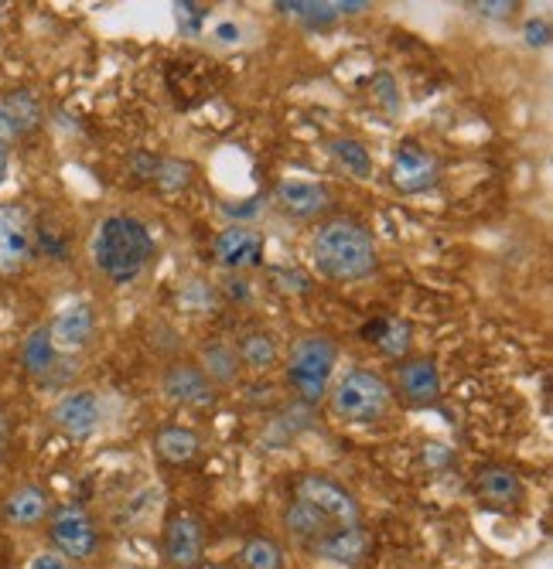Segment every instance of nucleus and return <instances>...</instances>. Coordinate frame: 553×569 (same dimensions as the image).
<instances>
[{
	"label": "nucleus",
	"instance_id": "obj_1",
	"mask_svg": "<svg viewBox=\"0 0 553 569\" xmlns=\"http://www.w3.org/2000/svg\"><path fill=\"white\" fill-rule=\"evenodd\" d=\"M89 256L99 277H107L113 287H127L144 277L155 260V236L147 222L130 212H110L96 222L89 239Z\"/></svg>",
	"mask_w": 553,
	"mask_h": 569
},
{
	"label": "nucleus",
	"instance_id": "obj_2",
	"mask_svg": "<svg viewBox=\"0 0 553 569\" xmlns=\"http://www.w3.org/2000/svg\"><path fill=\"white\" fill-rule=\"evenodd\" d=\"M312 267L332 283H359L376 273L379 252L373 232L356 219H328L312 236Z\"/></svg>",
	"mask_w": 553,
	"mask_h": 569
},
{
	"label": "nucleus",
	"instance_id": "obj_3",
	"mask_svg": "<svg viewBox=\"0 0 553 569\" xmlns=\"http://www.w3.org/2000/svg\"><path fill=\"white\" fill-rule=\"evenodd\" d=\"M328 406L335 420L352 423V427H369V423H379L389 412L393 389L373 369H348L328 389Z\"/></svg>",
	"mask_w": 553,
	"mask_h": 569
},
{
	"label": "nucleus",
	"instance_id": "obj_4",
	"mask_svg": "<svg viewBox=\"0 0 553 569\" xmlns=\"http://www.w3.org/2000/svg\"><path fill=\"white\" fill-rule=\"evenodd\" d=\"M335 366H338V345L328 335H305L287 351V366H284L287 386L305 406H318L332 389Z\"/></svg>",
	"mask_w": 553,
	"mask_h": 569
},
{
	"label": "nucleus",
	"instance_id": "obj_5",
	"mask_svg": "<svg viewBox=\"0 0 553 569\" xmlns=\"http://www.w3.org/2000/svg\"><path fill=\"white\" fill-rule=\"evenodd\" d=\"M297 498L308 501L318 515H325L332 526H359L363 522V508H359L356 495L345 491L335 478L300 475L297 478Z\"/></svg>",
	"mask_w": 553,
	"mask_h": 569
},
{
	"label": "nucleus",
	"instance_id": "obj_6",
	"mask_svg": "<svg viewBox=\"0 0 553 569\" xmlns=\"http://www.w3.org/2000/svg\"><path fill=\"white\" fill-rule=\"evenodd\" d=\"M48 420L69 440H89L103 423V399L92 389H69L52 402Z\"/></svg>",
	"mask_w": 553,
	"mask_h": 569
},
{
	"label": "nucleus",
	"instance_id": "obj_7",
	"mask_svg": "<svg viewBox=\"0 0 553 569\" xmlns=\"http://www.w3.org/2000/svg\"><path fill=\"white\" fill-rule=\"evenodd\" d=\"M48 536L56 542V552L66 556V559H89L99 546V536H96V526L86 515V508L79 505H59L48 515Z\"/></svg>",
	"mask_w": 553,
	"mask_h": 569
},
{
	"label": "nucleus",
	"instance_id": "obj_8",
	"mask_svg": "<svg viewBox=\"0 0 553 569\" xmlns=\"http://www.w3.org/2000/svg\"><path fill=\"white\" fill-rule=\"evenodd\" d=\"M441 178V164L437 158L421 147L417 140H399V147L393 150L389 158V181L396 191L404 194H421V191H431Z\"/></svg>",
	"mask_w": 553,
	"mask_h": 569
},
{
	"label": "nucleus",
	"instance_id": "obj_9",
	"mask_svg": "<svg viewBox=\"0 0 553 569\" xmlns=\"http://www.w3.org/2000/svg\"><path fill=\"white\" fill-rule=\"evenodd\" d=\"M34 256V226L21 204H0V273H21Z\"/></svg>",
	"mask_w": 553,
	"mask_h": 569
},
{
	"label": "nucleus",
	"instance_id": "obj_10",
	"mask_svg": "<svg viewBox=\"0 0 553 569\" xmlns=\"http://www.w3.org/2000/svg\"><path fill=\"white\" fill-rule=\"evenodd\" d=\"M264 252H267V239H264V232L254 229V226H226V229L213 239V256H216V263L226 267L229 273L264 267Z\"/></svg>",
	"mask_w": 553,
	"mask_h": 569
},
{
	"label": "nucleus",
	"instance_id": "obj_11",
	"mask_svg": "<svg viewBox=\"0 0 553 569\" xmlns=\"http://www.w3.org/2000/svg\"><path fill=\"white\" fill-rule=\"evenodd\" d=\"M161 396L171 406H188V409H206V406H216V399H219L216 386L203 376V369H198L195 361H181V358L165 366Z\"/></svg>",
	"mask_w": 553,
	"mask_h": 569
},
{
	"label": "nucleus",
	"instance_id": "obj_12",
	"mask_svg": "<svg viewBox=\"0 0 553 569\" xmlns=\"http://www.w3.org/2000/svg\"><path fill=\"white\" fill-rule=\"evenodd\" d=\"M274 204L290 216V219H318L332 209V191L322 181H305V178H287L274 188Z\"/></svg>",
	"mask_w": 553,
	"mask_h": 569
},
{
	"label": "nucleus",
	"instance_id": "obj_13",
	"mask_svg": "<svg viewBox=\"0 0 553 569\" xmlns=\"http://www.w3.org/2000/svg\"><path fill=\"white\" fill-rule=\"evenodd\" d=\"M48 335H52V345L59 355H79L82 348H89L92 335H96V310L89 300H72L66 303L59 315L48 325Z\"/></svg>",
	"mask_w": 553,
	"mask_h": 569
},
{
	"label": "nucleus",
	"instance_id": "obj_14",
	"mask_svg": "<svg viewBox=\"0 0 553 569\" xmlns=\"http://www.w3.org/2000/svg\"><path fill=\"white\" fill-rule=\"evenodd\" d=\"M396 389L399 396H404L407 402L414 406H431L441 399V369H437V361L427 358V355H414V358H404L396 366Z\"/></svg>",
	"mask_w": 553,
	"mask_h": 569
},
{
	"label": "nucleus",
	"instance_id": "obj_15",
	"mask_svg": "<svg viewBox=\"0 0 553 569\" xmlns=\"http://www.w3.org/2000/svg\"><path fill=\"white\" fill-rule=\"evenodd\" d=\"M165 556L175 569H198L206 556V532L203 522L191 515H175L165 529Z\"/></svg>",
	"mask_w": 553,
	"mask_h": 569
},
{
	"label": "nucleus",
	"instance_id": "obj_16",
	"mask_svg": "<svg viewBox=\"0 0 553 569\" xmlns=\"http://www.w3.org/2000/svg\"><path fill=\"white\" fill-rule=\"evenodd\" d=\"M369 546L373 539L359 522V526H332L318 542H312V552L338 566H359L369 556Z\"/></svg>",
	"mask_w": 553,
	"mask_h": 569
},
{
	"label": "nucleus",
	"instance_id": "obj_17",
	"mask_svg": "<svg viewBox=\"0 0 553 569\" xmlns=\"http://www.w3.org/2000/svg\"><path fill=\"white\" fill-rule=\"evenodd\" d=\"M52 515V498L38 485H18L4 498V519L18 529H34Z\"/></svg>",
	"mask_w": 553,
	"mask_h": 569
},
{
	"label": "nucleus",
	"instance_id": "obj_18",
	"mask_svg": "<svg viewBox=\"0 0 553 569\" xmlns=\"http://www.w3.org/2000/svg\"><path fill=\"white\" fill-rule=\"evenodd\" d=\"M21 369L31 379H52L59 369V351L52 345V335H48V325H38L24 335L21 341Z\"/></svg>",
	"mask_w": 553,
	"mask_h": 569
},
{
	"label": "nucleus",
	"instance_id": "obj_19",
	"mask_svg": "<svg viewBox=\"0 0 553 569\" xmlns=\"http://www.w3.org/2000/svg\"><path fill=\"white\" fill-rule=\"evenodd\" d=\"M475 491L492 508H516L523 501V495H526L520 475L510 471V468H485V471H478Z\"/></svg>",
	"mask_w": 553,
	"mask_h": 569
},
{
	"label": "nucleus",
	"instance_id": "obj_20",
	"mask_svg": "<svg viewBox=\"0 0 553 569\" xmlns=\"http://www.w3.org/2000/svg\"><path fill=\"white\" fill-rule=\"evenodd\" d=\"M198 369H203V376L219 389V386H233L243 372L239 358H236V348L223 345V341H213L206 345L203 351H198Z\"/></svg>",
	"mask_w": 553,
	"mask_h": 569
},
{
	"label": "nucleus",
	"instance_id": "obj_21",
	"mask_svg": "<svg viewBox=\"0 0 553 569\" xmlns=\"http://www.w3.org/2000/svg\"><path fill=\"white\" fill-rule=\"evenodd\" d=\"M236 358H239V366H246L249 372H270V369H277V361H280V345L267 331H249L239 341Z\"/></svg>",
	"mask_w": 553,
	"mask_h": 569
},
{
	"label": "nucleus",
	"instance_id": "obj_22",
	"mask_svg": "<svg viewBox=\"0 0 553 569\" xmlns=\"http://www.w3.org/2000/svg\"><path fill=\"white\" fill-rule=\"evenodd\" d=\"M328 153L338 161V168H345V174L359 178V181H369L373 171H376V161H373L369 147L363 140H356V137H335V140H328Z\"/></svg>",
	"mask_w": 553,
	"mask_h": 569
},
{
	"label": "nucleus",
	"instance_id": "obj_23",
	"mask_svg": "<svg viewBox=\"0 0 553 569\" xmlns=\"http://www.w3.org/2000/svg\"><path fill=\"white\" fill-rule=\"evenodd\" d=\"M284 526H287V532L297 539V542H318L328 529H332V522L325 519V515H318L308 501H300V498H294L287 508H284Z\"/></svg>",
	"mask_w": 553,
	"mask_h": 569
},
{
	"label": "nucleus",
	"instance_id": "obj_24",
	"mask_svg": "<svg viewBox=\"0 0 553 569\" xmlns=\"http://www.w3.org/2000/svg\"><path fill=\"white\" fill-rule=\"evenodd\" d=\"M155 450L168 460V463H188L198 457L203 450V440L191 427H181V423H171V427H161L155 433Z\"/></svg>",
	"mask_w": 553,
	"mask_h": 569
},
{
	"label": "nucleus",
	"instance_id": "obj_25",
	"mask_svg": "<svg viewBox=\"0 0 553 569\" xmlns=\"http://www.w3.org/2000/svg\"><path fill=\"white\" fill-rule=\"evenodd\" d=\"M277 11L294 18V21H300L308 31H325L335 21H342L335 0H290V4H277Z\"/></svg>",
	"mask_w": 553,
	"mask_h": 569
},
{
	"label": "nucleus",
	"instance_id": "obj_26",
	"mask_svg": "<svg viewBox=\"0 0 553 569\" xmlns=\"http://www.w3.org/2000/svg\"><path fill=\"white\" fill-rule=\"evenodd\" d=\"M178 303L188 310V315H216L219 303H223V293H219L209 280L191 277V280H185V283H181V290H178Z\"/></svg>",
	"mask_w": 553,
	"mask_h": 569
},
{
	"label": "nucleus",
	"instance_id": "obj_27",
	"mask_svg": "<svg viewBox=\"0 0 553 569\" xmlns=\"http://www.w3.org/2000/svg\"><path fill=\"white\" fill-rule=\"evenodd\" d=\"M239 559H243L246 569H284V552H280V546H277L274 539H264V536L246 539Z\"/></svg>",
	"mask_w": 553,
	"mask_h": 569
},
{
	"label": "nucleus",
	"instance_id": "obj_28",
	"mask_svg": "<svg viewBox=\"0 0 553 569\" xmlns=\"http://www.w3.org/2000/svg\"><path fill=\"white\" fill-rule=\"evenodd\" d=\"M0 107H4L14 117V123L21 127V133H31L41 123V102L31 92H24V89L11 92L4 102H0Z\"/></svg>",
	"mask_w": 553,
	"mask_h": 569
},
{
	"label": "nucleus",
	"instance_id": "obj_29",
	"mask_svg": "<svg viewBox=\"0 0 553 569\" xmlns=\"http://www.w3.org/2000/svg\"><path fill=\"white\" fill-rule=\"evenodd\" d=\"M191 181H195V168H191L188 161L168 158V161H158V168H155V184H158L161 191H168V194L185 191Z\"/></svg>",
	"mask_w": 553,
	"mask_h": 569
},
{
	"label": "nucleus",
	"instance_id": "obj_30",
	"mask_svg": "<svg viewBox=\"0 0 553 569\" xmlns=\"http://www.w3.org/2000/svg\"><path fill=\"white\" fill-rule=\"evenodd\" d=\"M376 345L386 355H393V358H407V351H411V325H404V321H386V328H383V335H379Z\"/></svg>",
	"mask_w": 553,
	"mask_h": 569
},
{
	"label": "nucleus",
	"instance_id": "obj_31",
	"mask_svg": "<svg viewBox=\"0 0 553 569\" xmlns=\"http://www.w3.org/2000/svg\"><path fill=\"white\" fill-rule=\"evenodd\" d=\"M373 99L386 110V117H396L399 110H404V99H399L396 79L389 72H376L373 76Z\"/></svg>",
	"mask_w": 553,
	"mask_h": 569
},
{
	"label": "nucleus",
	"instance_id": "obj_32",
	"mask_svg": "<svg viewBox=\"0 0 553 569\" xmlns=\"http://www.w3.org/2000/svg\"><path fill=\"white\" fill-rule=\"evenodd\" d=\"M264 212V198L257 194V198H243V201H236V204H223V216L226 219H233L229 226H249V219H257Z\"/></svg>",
	"mask_w": 553,
	"mask_h": 569
},
{
	"label": "nucleus",
	"instance_id": "obj_33",
	"mask_svg": "<svg viewBox=\"0 0 553 569\" xmlns=\"http://www.w3.org/2000/svg\"><path fill=\"white\" fill-rule=\"evenodd\" d=\"M523 38H526V44H530V48H546V44H550V38H553L550 21H546V18H530V21L523 24Z\"/></svg>",
	"mask_w": 553,
	"mask_h": 569
},
{
	"label": "nucleus",
	"instance_id": "obj_34",
	"mask_svg": "<svg viewBox=\"0 0 553 569\" xmlns=\"http://www.w3.org/2000/svg\"><path fill=\"white\" fill-rule=\"evenodd\" d=\"M21 137H24V133H21V127L14 123V117H11L4 107H0V147L11 150Z\"/></svg>",
	"mask_w": 553,
	"mask_h": 569
},
{
	"label": "nucleus",
	"instance_id": "obj_35",
	"mask_svg": "<svg viewBox=\"0 0 553 569\" xmlns=\"http://www.w3.org/2000/svg\"><path fill=\"white\" fill-rule=\"evenodd\" d=\"M28 569H72L66 556H59L56 549H45V552H34Z\"/></svg>",
	"mask_w": 553,
	"mask_h": 569
},
{
	"label": "nucleus",
	"instance_id": "obj_36",
	"mask_svg": "<svg viewBox=\"0 0 553 569\" xmlns=\"http://www.w3.org/2000/svg\"><path fill=\"white\" fill-rule=\"evenodd\" d=\"M475 11H478L482 18L502 21V18H513L516 4H510V0H495V4H475Z\"/></svg>",
	"mask_w": 553,
	"mask_h": 569
},
{
	"label": "nucleus",
	"instance_id": "obj_37",
	"mask_svg": "<svg viewBox=\"0 0 553 569\" xmlns=\"http://www.w3.org/2000/svg\"><path fill=\"white\" fill-rule=\"evenodd\" d=\"M8 174H11V150L0 147V188H4Z\"/></svg>",
	"mask_w": 553,
	"mask_h": 569
},
{
	"label": "nucleus",
	"instance_id": "obj_38",
	"mask_svg": "<svg viewBox=\"0 0 553 569\" xmlns=\"http://www.w3.org/2000/svg\"><path fill=\"white\" fill-rule=\"evenodd\" d=\"M216 38H223V41H239V28H233V24H219V28H216Z\"/></svg>",
	"mask_w": 553,
	"mask_h": 569
},
{
	"label": "nucleus",
	"instance_id": "obj_39",
	"mask_svg": "<svg viewBox=\"0 0 553 569\" xmlns=\"http://www.w3.org/2000/svg\"><path fill=\"white\" fill-rule=\"evenodd\" d=\"M8 437V420H4V412H0V440Z\"/></svg>",
	"mask_w": 553,
	"mask_h": 569
},
{
	"label": "nucleus",
	"instance_id": "obj_40",
	"mask_svg": "<svg viewBox=\"0 0 553 569\" xmlns=\"http://www.w3.org/2000/svg\"><path fill=\"white\" fill-rule=\"evenodd\" d=\"M0 28H4V8H0Z\"/></svg>",
	"mask_w": 553,
	"mask_h": 569
}]
</instances>
